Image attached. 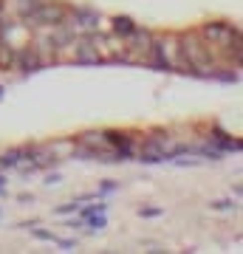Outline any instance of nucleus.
Returning <instances> with one entry per match:
<instances>
[{"instance_id":"obj_7","label":"nucleus","mask_w":243,"mask_h":254,"mask_svg":"<svg viewBox=\"0 0 243 254\" xmlns=\"http://www.w3.org/2000/svg\"><path fill=\"white\" fill-rule=\"evenodd\" d=\"M113 31L122 34V37H130L136 31V26H133V20H130V17H116V20H113Z\"/></svg>"},{"instance_id":"obj_5","label":"nucleus","mask_w":243,"mask_h":254,"mask_svg":"<svg viewBox=\"0 0 243 254\" xmlns=\"http://www.w3.org/2000/svg\"><path fill=\"white\" fill-rule=\"evenodd\" d=\"M232 31L235 28L229 23H209V26H204V37H207L209 43H218V46H226Z\"/></svg>"},{"instance_id":"obj_6","label":"nucleus","mask_w":243,"mask_h":254,"mask_svg":"<svg viewBox=\"0 0 243 254\" xmlns=\"http://www.w3.org/2000/svg\"><path fill=\"white\" fill-rule=\"evenodd\" d=\"M71 14V26H80V28H85V31H90V28H96V23H99V14L93 9H82V6H77V9H71L68 11Z\"/></svg>"},{"instance_id":"obj_4","label":"nucleus","mask_w":243,"mask_h":254,"mask_svg":"<svg viewBox=\"0 0 243 254\" xmlns=\"http://www.w3.org/2000/svg\"><path fill=\"white\" fill-rule=\"evenodd\" d=\"M164 158H172V150H167L164 138H147L142 144V161H164Z\"/></svg>"},{"instance_id":"obj_3","label":"nucleus","mask_w":243,"mask_h":254,"mask_svg":"<svg viewBox=\"0 0 243 254\" xmlns=\"http://www.w3.org/2000/svg\"><path fill=\"white\" fill-rule=\"evenodd\" d=\"M74 57H77V63H85V65L102 63L99 51H96V43H93V34L80 37V40H77V46H74Z\"/></svg>"},{"instance_id":"obj_8","label":"nucleus","mask_w":243,"mask_h":254,"mask_svg":"<svg viewBox=\"0 0 243 254\" xmlns=\"http://www.w3.org/2000/svg\"><path fill=\"white\" fill-rule=\"evenodd\" d=\"M23 155H26V150H9V153H3V158H0V167L3 170L6 167H17L23 161Z\"/></svg>"},{"instance_id":"obj_11","label":"nucleus","mask_w":243,"mask_h":254,"mask_svg":"<svg viewBox=\"0 0 243 254\" xmlns=\"http://www.w3.org/2000/svg\"><path fill=\"white\" fill-rule=\"evenodd\" d=\"M0 96H3V88H0Z\"/></svg>"},{"instance_id":"obj_9","label":"nucleus","mask_w":243,"mask_h":254,"mask_svg":"<svg viewBox=\"0 0 243 254\" xmlns=\"http://www.w3.org/2000/svg\"><path fill=\"white\" fill-rule=\"evenodd\" d=\"M212 141H218V144H221V153H224V150H241V141H235V138H226L221 130H215Z\"/></svg>"},{"instance_id":"obj_2","label":"nucleus","mask_w":243,"mask_h":254,"mask_svg":"<svg viewBox=\"0 0 243 254\" xmlns=\"http://www.w3.org/2000/svg\"><path fill=\"white\" fill-rule=\"evenodd\" d=\"M68 9L63 3H34V9L26 11V20H31L34 26H65Z\"/></svg>"},{"instance_id":"obj_10","label":"nucleus","mask_w":243,"mask_h":254,"mask_svg":"<svg viewBox=\"0 0 243 254\" xmlns=\"http://www.w3.org/2000/svg\"><path fill=\"white\" fill-rule=\"evenodd\" d=\"M0 65H3V68H6V65H17V51H9V48L3 51V48H0Z\"/></svg>"},{"instance_id":"obj_1","label":"nucleus","mask_w":243,"mask_h":254,"mask_svg":"<svg viewBox=\"0 0 243 254\" xmlns=\"http://www.w3.org/2000/svg\"><path fill=\"white\" fill-rule=\"evenodd\" d=\"M181 43V54H184V63L187 68H198V71H212V51H209V43L198 34H187L178 37Z\"/></svg>"}]
</instances>
